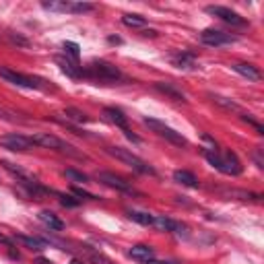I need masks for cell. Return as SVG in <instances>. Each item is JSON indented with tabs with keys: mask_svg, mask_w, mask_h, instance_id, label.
<instances>
[{
	"mask_svg": "<svg viewBox=\"0 0 264 264\" xmlns=\"http://www.w3.org/2000/svg\"><path fill=\"white\" fill-rule=\"evenodd\" d=\"M0 147L3 149H9V151H29L35 147L33 139L31 137H23V135H17V132H13V135H5V137H0Z\"/></svg>",
	"mask_w": 264,
	"mask_h": 264,
	"instance_id": "obj_7",
	"label": "cell"
},
{
	"mask_svg": "<svg viewBox=\"0 0 264 264\" xmlns=\"http://www.w3.org/2000/svg\"><path fill=\"white\" fill-rule=\"evenodd\" d=\"M206 13H209V15H215V17H219L221 21H225V23H229V25H235V27H243V25H246V19H243V17H239L235 11L225 9V7H206Z\"/></svg>",
	"mask_w": 264,
	"mask_h": 264,
	"instance_id": "obj_9",
	"label": "cell"
},
{
	"mask_svg": "<svg viewBox=\"0 0 264 264\" xmlns=\"http://www.w3.org/2000/svg\"><path fill=\"white\" fill-rule=\"evenodd\" d=\"M15 241L27 246L29 250H37V252L50 248V243H48L46 239H42V237H31V235H15Z\"/></svg>",
	"mask_w": 264,
	"mask_h": 264,
	"instance_id": "obj_15",
	"label": "cell"
},
{
	"mask_svg": "<svg viewBox=\"0 0 264 264\" xmlns=\"http://www.w3.org/2000/svg\"><path fill=\"white\" fill-rule=\"evenodd\" d=\"M172 62H174V66L184 68V70H194L196 68V58H194V54H188V52L174 54L172 56Z\"/></svg>",
	"mask_w": 264,
	"mask_h": 264,
	"instance_id": "obj_12",
	"label": "cell"
},
{
	"mask_svg": "<svg viewBox=\"0 0 264 264\" xmlns=\"http://www.w3.org/2000/svg\"><path fill=\"white\" fill-rule=\"evenodd\" d=\"M64 116H66V120H72V122H79V124H85V122H89V116H87L85 111L77 109V107H66Z\"/></svg>",
	"mask_w": 264,
	"mask_h": 264,
	"instance_id": "obj_22",
	"label": "cell"
},
{
	"mask_svg": "<svg viewBox=\"0 0 264 264\" xmlns=\"http://www.w3.org/2000/svg\"><path fill=\"white\" fill-rule=\"evenodd\" d=\"M37 217H40V221H42L44 225H48V227L54 229V231H62V229H64V223H62L52 211H42Z\"/></svg>",
	"mask_w": 264,
	"mask_h": 264,
	"instance_id": "obj_17",
	"label": "cell"
},
{
	"mask_svg": "<svg viewBox=\"0 0 264 264\" xmlns=\"http://www.w3.org/2000/svg\"><path fill=\"white\" fill-rule=\"evenodd\" d=\"M107 42H109V44H122V40H120V37H109Z\"/></svg>",
	"mask_w": 264,
	"mask_h": 264,
	"instance_id": "obj_35",
	"label": "cell"
},
{
	"mask_svg": "<svg viewBox=\"0 0 264 264\" xmlns=\"http://www.w3.org/2000/svg\"><path fill=\"white\" fill-rule=\"evenodd\" d=\"M103 116H105L111 124H116L118 128L128 130V118L124 116L122 109H118V107H105V109H103Z\"/></svg>",
	"mask_w": 264,
	"mask_h": 264,
	"instance_id": "obj_14",
	"label": "cell"
},
{
	"mask_svg": "<svg viewBox=\"0 0 264 264\" xmlns=\"http://www.w3.org/2000/svg\"><path fill=\"white\" fill-rule=\"evenodd\" d=\"M97 180H99L101 184L114 188V190H120V192H132L130 184H128L124 178H120V176H116V174H111V172H99V174H97Z\"/></svg>",
	"mask_w": 264,
	"mask_h": 264,
	"instance_id": "obj_10",
	"label": "cell"
},
{
	"mask_svg": "<svg viewBox=\"0 0 264 264\" xmlns=\"http://www.w3.org/2000/svg\"><path fill=\"white\" fill-rule=\"evenodd\" d=\"M202 155H204V159H206L217 172H221V174H225V176H239L241 169H243L241 163H239V159H237L235 153H231V151L219 153L217 149H204Z\"/></svg>",
	"mask_w": 264,
	"mask_h": 264,
	"instance_id": "obj_1",
	"label": "cell"
},
{
	"mask_svg": "<svg viewBox=\"0 0 264 264\" xmlns=\"http://www.w3.org/2000/svg\"><path fill=\"white\" fill-rule=\"evenodd\" d=\"M64 52L72 58V62H77L79 60V56H81V48H79V44H74V42H64Z\"/></svg>",
	"mask_w": 264,
	"mask_h": 264,
	"instance_id": "obj_25",
	"label": "cell"
},
{
	"mask_svg": "<svg viewBox=\"0 0 264 264\" xmlns=\"http://www.w3.org/2000/svg\"><path fill=\"white\" fill-rule=\"evenodd\" d=\"M37 264H52L50 260H46V258H37Z\"/></svg>",
	"mask_w": 264,
	"mask_h": 264,
	"instance_id": "obj_36",
	"label": "cell"
},
{
	"mask_svg": "<svg viewBox=\"0 0 264 264\" xmlns=\"http://www.w3.org/2000/svg\"><path fill=\"white\" fill-rule=\"evenodd\" d=\"M145 264H180V262H174V260H149Z\"/></svg>",
	"mask_w": 264,
	"mask_h": 264,
	"instance_id": "obj_32",
	"label": "cell"
},
{
	"mask_svg": "<svg viewBox=\"0 0 264 264\" xmlns=\"http://www.w3.org/2000/svg\"><path fill=\"white\" fill-rule=\"evenodd\" d=\"M70 264H83V262H81V260H72Z\"/></svg>",
	"mask_w": 264,
	"mask_h": 264,
	"instance_id": "obj_37",
	"label": "cell"
},
{
	"mask_svg": "<svg viewBox=\"0 0 264 264\" xmlns=\"http://www.w3.org/2000/svg\"><path fill=\"white\" fill-rule=\"evenodd\" d=\"M122 23L126 27H145L147 25V19L141 17V15H124L122 17Z\"/></svg>",
	"mask_w": 264,
	"mask_h": 264,
	"instance_id": "obj_23",
	"label": "cell"
},
{
	"mask_svg": "<svg viewBox=\"0 0 264 264\" xmlns=\"http://www.w3.org/2000/svg\"><path fill=\"white\" fill-rule=\"evenodd\" d=\"M124 135H126V139H128V141H132V143H141V139H139L137 135H132L130 130H124Z\"/></svg>",
	"mask_w": 264,
	"mask_h": 264,
	"instance_id": "obj_31",
	"label": "cell"
},
{
	"mask_svg": "<svg viewBox=\"0 0 264 264\" xmlns=\"http://www.w3.org/2000/svg\"><path fill=\"white\" fill-rule=\"evenodd\" d=\"M64 176H66L68 180H72V182H83V184L89 180L85 174H81V172H77V169H66V172H64Z\"/></svg>",
	"mask_w": 264,
	"mask_h": 264,
	"instance_id": "obj_27",
	"label": "cell"
},
{
	"mask_svg": "<svg viewBox=\"0 0 264 264\" xmlns=\"http://www.w3.org/2000/svg\"><path fill=\"white\" fill-rule=\"evenodd\" d=\"M145 124L153 130V132H157V135L161 137V139H165V141H169L172 145H176V147H186L188 145V141L180 135V132H176L174 128H169L167 124H163V122H159V120H153V118H145Z\"/></svg>",
	"mask_w": 264,
	"mask_h": 264,
	"instance_id": "obj_6",
	"label": "cell"
},
{
	"mask_svg": "<svg viewBox=\"0 0 264 264\" xmlns=\"http://www.w3.org/2000/svg\"><path fill=\"white\" fill-rule=\"evenodd\" d=\"M111 157H116L118 161H122V163H126V165H130L135 172H139V174H143V176H155L157 172L147 163V161H143L141 157H137L135 153H130L128 149H122V147H107L105 149Z\"/></svg>",
	"mask_w": 264,
	"mask_h": 264,
	"instance_id": "obj_3",
	"label": "cell"
},
{
	"mask_svg": "<svg viewBox=\"0 0 264 264\" xmlns=\"http://www.w3.org/2000/svg\"><path fill=\"white\" fill-rule=\"evenodd\" d=\"M128 256L132 258V260H139V262H149V260H153L155 258V250L151 248V246H147V243H139V246H132L130 250H128Z\"/></svg>",
	"mask_w": 264,
	"mask_h": 264,
	"instance_id": "obj_11",
	"label": "cell"
},
{
	"mask_svg": "<svg viewBox=\"0 0 264 264\" xmlns=\"http://www.w3.org/2000/svg\"><path fill=\"white\" fill-rule=\"evenodd\" d=\"M0 77L5 81L17 85V87H25V89H46V81L37 79V77H27V74H21V72H15L7 66H0Z\"/></svg>",
	"mask_w": 264,
	"mask_h": 264,
	"instance_id": "obj_5",
	"label": "cell"
},
{
	"mask_svg": "<svg viewBox=\"0 0 264 264\" xmlns=\"http://www.w3.org/2000/svg\"><path fill=\"white\" fill-rule=\"evenodd\" d=\"M56 62L60 64V68H62V72H64V74H68L70 79H85V68H83V66H79L77 62H70V60H64V58H58Z\"/></svg>",
	"mask_w": 264,
	"mask_h": 264,
	"instance_id": "obj_13",
	"label": "cell"
},
{
	"mask_svg": "<svg viewBox=\"0 0 264 264\" xmlns=\"http://www.w3.org/2000/svg\"><path fill=\"white\" fill-rule=\"evenodd\" d=\"M60 204L62 206H79L81 200L79 198H72V196H66V194H60Z\"/></svg>",
	"mask_w": 264,
	"mask_h": 264,
	"instance_id": "obj_28",
	"label": "cell"
},
{
	"mask_svg": "<svg viewBox=\"0 0 264 264\" xmlns=\"http://www.w3.org/2000/svg\"><path fill=\"white\" fill-rule=\"evenodd\" d=\"M211 99L215 101V103H219V105H223V107H227V109H239L237 107V103L235 101H231V99H227V97H221V95H211Z\"/></svg>",
	"mask_w": 264,
	"mask_h": 264,
	"instance_id": "obj_26",
	"label": "cell"
},
{
	"mask_svg": "<svg viewBox=\"0 0 264 264\" xmlns=\"http://www.w3.org/2000/svg\"><path fill=\"white\" fill-rule=\"evenodd\" d=\"M233 70L239 72L241 77H246L248 81H260V70H258L256 66H252V64L239 62V64H233Z\"/></svg>",
	"mask_w": 264,
	"mask_h": 264,
	"instance_id": "obj_18",
	"label": "cell"
},
{
	"mask_svg": "<svg viewBox=\"0 0 264 264\" xmlns=\"http://www.w3.org/2000/svg\"><path fill=\"white\" fill-rule=\"evenodd\" d=\"M128 219H132L139 225H145V227H153V219L155 215L151 213H143V211H128Z\"/></svg>",
	"mask_w": 264,
	"mask_h": 264,
	"instance_id": "obj_20",
	"label": "cell"
},
{
	"mask_svg": "<svg viewBox=\"0 0 264 264\" xmlns=\"http://www.w3.org/2000/svg\"><path fill=\"white\" fill-rule=\"evenodd\" d=\"M42 7L46 9V11H54V13H68V3L66 0H44L42 3Z\"/></svg>",
	"mask_w": 264,
	"mask_h": 264,
	"instance_id": "obj_21",
	"label": "cell"
},
{
	"mask_svg": "<svg viewBox=\"0 0 264 264\" xmlns=\"http://www.w3.org/2000/svg\"><path fill=\"white\" fill-rule=\"evenodd\" d=\"M174 180L182 186H188V188H196L198 186V178L192 174V172H186V169H178L174 172Z\"/></svg>",
	"mask_w": 264,
	"mask_h": 264,
	"instance_id": "obj_16",
	"label": "cell"
},
{
	"mask_svg": "<svg viewBox=\"0 0 264 264\" xmlns=\"http://www.w3.org/2000/svg\"><path fill=\"white\" fill-rule=\"evenodd\" d=\"M143 35H145V37H149V35H151V37H155V35H157V31H155V29H145V31H143Z\"/></svg>",
	"mask_w": 264,
	"mask_h": 264,
	"instance_id": "obj_33",
	"label": "cell"
},
{
	"mask_svg": "<svg viewBox=\"0 0 264 264\" xmlns=\"http://www.w3.org/2000/svg\"><path fill=\"white\" fill-rule=\"evenodd\" d=\"M85 79L93 81H120L122 72L118 66L105 62V60H93L91 64L85 66Z\"/></svg>",
	"mask_w": 264,
	"mask_h": 264,
	"instance_id": "obj_4",
	"label": "cell"
},
{
	"mask_svg": "<svg viewBox=\"0 0 264 264\" xmlns=\"http://www.w3.org/2000/svg\"><path fill=\"white\" fill-rule=\"evenodd\" d=\"M9 40H11L13 44H17V46H23V48H27V46H29V42H27L25 37H21V35H15V33H9Z\"/></svg>",
	"mask_w": 264,
	"mask_h": 264,
	"instance_id": "obj_29",
	"label": "cell"
},
{
	"mask_svg": "<svg viewBox=\"0 0 264 264\" xmlns=\"http://www.w3.org/2000/svg\"><path fill=\"white\" fill-rule=\"evenodd\" d=\"M155 89L161 91V93H165V95H169V97L176 99V101H186V95H184L180 89H176L172 83H155Z\"/></svg>",
	"mask_w": 264,
	"mask_h": 264,
	"instance_id": "obj_19",
	"label": "cell"
},
{
	"mask_svg": "<svg viewBox=\"0 0 264 264\" xmlns=\"http://www.w3.org/2000/svg\"><path fill=\"white\" fill-rule=\"evenodd\" d=\"M91 11H95V7L89 3H68V13H72V15H83V13H91Z\"/></svg>",
	"mask_w": 264,
	"mask_h": 264,
	"instance_id": "obj_24",
	"label": "cell"
},
{
	"mask_svg": "<svg viewBox=\"0 0 264 264\" xmlns=\"http://www.w3.org/2000/svg\"><path fill=\"white\" fill-rule=\"evenodd\" d=\"M0 243H7V246H9V248H13V246H11V241H9V239H7V237H5V235H0Z\"/></svg>",
	"mask_w": 264,
	"mask_h": 264,
	"instance_id": "obj_34",
	"label": "cell"
},
{
	"mask_svg": "<svg viewBox=\"0 0 264 264\" xmlns=\"http://www.w3.org/2000/svg\"><path fill=\"white\" fill-rule=\"evenodd\" d=\"M200 42L206 44V46H213V48H219V46H229L235 42L233 35L225 33V31H219V29H204L200 33Z\"/></svg>",
	"mask_w": 264,
	"mask_h": 264,
	"instance_id": "obj_8",
	"label": "cell"
},
{
	"mask_svg": "<svg viewBox=\"0 0 264 264\" xmlns=\"http://www.w3.org/2000/svg\"><path fill=\"white\" fill-rule=\"evenodd\" d=\"M33 139V143H35V147H44V149H54V151H60V153H66V155H70V157H77V159H87L83 153H79L72 145H68V143H64L62 139H58V137H54V135H48V132H37V135H33L31 137Z\"/></svg>",
	"mask_w": 264,
	"mask_h": 264,
	"instance_id": "obj_2",
	"label": "cell"
},
{
	"mask_svg": "<svg viewBox=\"0 0 264 264\" xmlns=\"http://www.w3.org/2000/svg\"><path fill=\"white\" fill-rule=\"evenodd\" d=\"M72 192H74L77 196H81V198H87V200H95V198H97L95 194H91V192H87V190H83V188H72Z\"/></svg>",
	"mask_w": 264,
	"mask_h": 264,
	"instance_id": "obj_30",
	"label": "cell"
}]
</instances>
